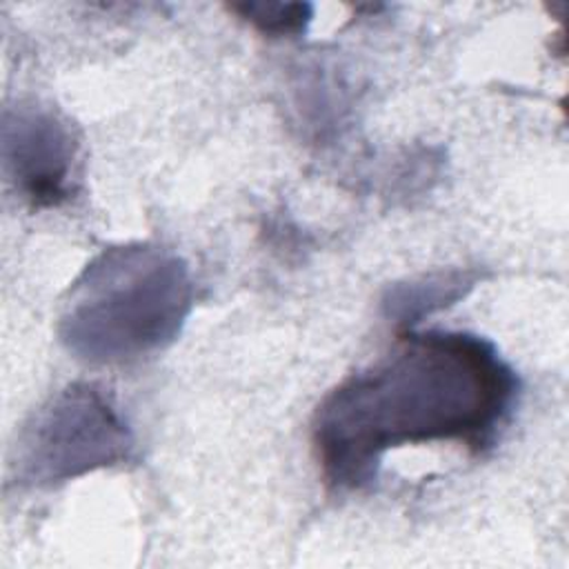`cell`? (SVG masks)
<instances>
[{
  "mask_svg": "<svg viewBox=\"0 0 569 569\" xmlns=\"http://www.w3.org/2000/svg\"><path fill=\"white\" fill-rule=\"evenodd\" d=\"M518 380L496 347L465 331H407L338 385L313 416V449L331 487L373 480L402 445L458 440L482 451L509 418Z\"/></svg>",
  "mask_w": 569,
  "mask_h": 569,
  "instance_id": "obj_1",
  "label": "cell"
},
{
  "mask_svg": "<svg viewBox=\"0 0 569 569\" xmlns=\"http://www.w3.org/2000/svg\"><path fill=\"white\" fill-rule=\"evenodd\" d=\"M189 298L178 258L149 247L109 251L78 282L64 316V340L89 360L136 358L176 336Z\"/></svg>",
  "mask_w": 569,
  "mask_h": 569,
  "instance_id": "obj_2",
  "label": "cell"
},
{
  "mask_svg": "<svg viewBox=\"0 0 569 569\" xmlns=\"http://www.w3.org/2000/svg\"><path fill=\"white\" fill-rule=\"evenodd\" d=\"M129 449V429L109 400L91 385H71L38 418L22 462L36 485H53L118 462Z\"/></svg>",
  "mask_w": 569,
  "mask_h": 569,
  "instance_id": "obj_3",
  "label": "cell"
},
{
  "mask_svg": "<svg viewBox=\"0 0 569 569\" xmlns=\"http://www.w3.org/2000/svg\"><path fill=\"white\" fill-rule=\"evenodd\" d=\"M73 138L67 124L40 109H20L4 122V162L33 204H58L69 193Z\"/></svg>",
  "mask_w": 569,
  "mask_h": 569,
  "instance_id": "obj_4",
  "label": "cell"
},
{
  "mask_svg": "<svg viewBox=\"0 0 569 569\" xmlns=\"http://www.w3.org/2000/svg\"><path fill=\"white\" fill-rule=\"evenodd\" d=\"M231 11L267 36L300 33L311 20V4L307 2H244L231 4Z\"/></svg>",
  "mask_w": 569,
  "mask_h": 569,
  "instance_id": "obj_5",
  "label": "cell"
}]
</instances>
